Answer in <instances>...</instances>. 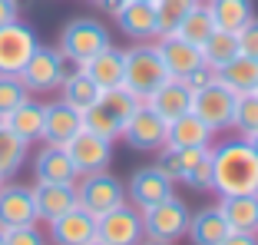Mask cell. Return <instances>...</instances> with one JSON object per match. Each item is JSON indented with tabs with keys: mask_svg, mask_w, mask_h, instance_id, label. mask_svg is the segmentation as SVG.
<instances>
[{
	"mask_svg": "<svg viewBox=\"0 0 258 245\" xmlns=\"http://www.w3.org/2000/svg\"><path fill=\"white\" fill-rule=\"evenodd\" d=\"M212 189L219 196H258V156L245 139H228L212 149Z\"/></svg>",
	"mask_w": 258,
	"mask_h": 245,
	"instance_id": "1",
	"label": "cell"
},
{
	"mask_svg": "<svg viewBox=\"0 0 258 245\" xmlns=\"http://www.w3.org/2000/svg\"><path fill=\"white\" fill-rule=\"evenodd\" d=\"M143 100H136L126 86H116V90H103L99 93V100L93 106L83 109V130L96 133L103 139H119L122 133V122L133 116V109L139 106Z\"/></svg>",
	"mask_w": 258,
	"mask_h": 245,
	"instance_id": "2",
	"label": "cell"
},
{
	"mask_svg": "<svg viewBox=\"0 0 258 245\" xmlns=\"http://www.w3.org/2000/svg\"><path fill=\"white\" fill-rule=\"evenodd\" d=\"M166 80H169V70L156 46L143 43V46H133V50H122V86L136 100L146 103Z\"/></svg>",
	"mask_w": 258,
	"mask_h": 245,
	"instance_id": "3",
	"label": "cell"
},
{
	"mask_svg": "<svg viewBox=\"0 0 258 245\" xmlns=\"http://www.w3.org/2000/svg\"><path fill=\"white\" fill-rule=\"evenodd\" d=\"M106 46H113V40H109V30L103 23L93 20V17H73L60 30V46H56V50H60L70 63L83 67L90 56H96L99 50H106Z\"/></svg>",
	"mask_w": 258,
	"mask_h": 245,
	"instance_id": "4",
	"label": "cell"
},
{
	"mask_svg": "<svg viewBox=\"0 0 258 245\" xmlns=\"http://www.w3.org/2000/svg\"><path fill=\"white\" fill-rule=\"evenodd\" d=\"M122 202H126V186H122L116 176H109L106 169L76 179V206L86 209L93 219L113 212V209L122 206Z\"/></svg>",
	"mask_w": 258,
	"mask_h": 245,
	"instance_id": "5",
	"label": "cell"
},
{
	"mask_svg": "<svg viewBox=\"0 0 258 245\" xmlns=\"http://www.w3.org/2000/svg\"><path fill=\"white\" fill-rule=\"evenodd\" d=\"M17 77L23 80L27 93H56L60 83H63V77H67V56H63L56 46L40 43Z\"/></svg>",
	"mask_w": 258,
	"mask_h": 245,
	"instance_id": "6",
	"label": "cell"
},
{
	"mask_svg": "<svg viewBox=\"0 0 258 245\" xmlns=\"http://www.w3.org/2000/svg\"><path fill=\"white\" fill-rule=\"evenodd\" d=\"M189 206L175 196H166L162 202L143 209V225H146V238H156V242H179L189 229Z\"/></svg>",
	"mask_w": 258,
	"mask_h": 245,
	"instance_id": "7",
	"label": "cell"
},
{
	"mask_svg": "<svg viewBox=\"0 0 258 245\" xmlns=\"http://www.w3.org/2000/svg\"><path fill=\"white\" fill-rule=\"evenodd\" d=\"M166 126L169 122L162 119L149 103H139V106L133 109V116L122 122L119 136L126 139V146H133L136 153H159L162 146H166Z\"/></svg>",
	"mask_w": 258,
	"mask_h": 245,
	"instance_id": "8",
	"label": "cell"
},
{
	"mask_svg": "<svg viewBox=\"0 0 258 245\" xmlns=\"http://www.w3.org/2000/svg\"><path fill=\"white\" fill-rule=\"evenodd\" d=\"M96 238L103 245H139L146 238L143 212L136 206H116L113 212L96 219Z\"/></svg>",
	"mask_w": 258,
	"mask_h": 245,
	"instance_id": "9",
	"label": "cell"
},
{
	"mask_svg": "<svg viewBox=\"0 0 258 245\" xmlns=\"http://www.w3.org/2000/svg\"><path fill=\"white\" fill-rule=\"evenodd\" d=\"M192 113L212 126V130H222V126H232V113H235V93L222 86L219 80L192 90Z\"/></svg>",
	"mask_w": 258,
	"mask_h": 245,
	"instance_id": "10",
	"label": "cell"
},
{
	"mask_svg": "<svg viewBox=\"0 0 258 245\" xmlns=\"http://www.w3.org/2000/svg\"><path fill=\"white\" fill-rule=\"evenodd\" d=\"M37 46L40 40L33 33V27H27L20 20L0 23V73H20Z\"/></svg>",
	"mask_w": 258,
	"mask_h": 245,
	"instance_id": "11",
	"label": "cell"
},
{
	"mask_svg": "<svg viewBox=\"0 0 258 245\" xmlns=\"http://www.w3.org/2000/svg\"><path fill=\"white\" fill-rule=\"evenodd\" d=\"M63 149H67L70 162L76 166L80 176L103 172V169L113 162V143L103 139V136H96V133H90V130H80L67 146H63Z\"/></svg>",
	"mask_w": 258,
	"mask_h": 245,
	"instance_id": "12",
	"label": "cell"
},
{
	"mask_svg": "<svg viewBox=\"0 0 258 245\" xmlns=\"http://www.w3.org/2000/svg\"><path fill=\"white\" fill-rule=\"evenodd\" d=\"M113 17L119 23V30L129 40H146L159 37V27H156V10H152V0H113Z\"/></svg>",
	"mask_w": 258,
	"mask_h": 245,
	"instance_id": "13",
	"label": "cell"
},
{
	"mask_svg": "<svg viewBox=\"0 0 258 245\" xmlns=\"http://www.w3.org/2000/svg\"><path fill=\"white\" fill-rule=\"evenodd\" d=\"M166 196H172V179H169L159 166H143L129 176L126 199H133V206H136L139 212L156 206V202H162Z\"/></svg>",
	"mask_w": 258,
	"mask_h": 245,
	"instance_id": "14",
	"label": "cell"
},
{
	"mask_svg": "<svg viewBox=\"0 0 258 245\" xmlns=\"http://www.w3.org/2000/svg\"><path fill=\"white\" fill-rule=\"evenodd\" d=\"M83 130V113L70 103L56 100V103H43V143L50 146H67L76 133Z\"/></svg>",
	"mask_w": 258,
	"mask_h": 245,
	"instance_id": "15",
	"label": "cell"
},
{
	"mask_svg": "<svg viewBox=\"0 0 258 245\" xmlns=\"http://www.w3.org/2000/svg\"><path fill=\"white\" fill-rule=\"evenodd\" d=\"M30 192L37 206V222L46 225L76 206V182H33Z\"/></svg>",
	"mask_w": 258,
	"mask_h": 245,
	"instance_id": "16",
	"label": "cell"
},
{
	"mask_svg": "<svg viewBox=\"0 0 258 245\" xmlns=\"http://www.w3.org/2000/svg\"><path fill=\"white\" fill-rule=\"evenodd\" d=\"M30 222H37V206H33L30 186L4 179V186H0V229L30 225Z\"/></svg>",
	"mask_w": 258,
	"mask_h": 245,
	"instance_id": "17",
	"label": "cell"
},
{
	"mask_svg": "<svg viewBox=\"0 0 258 245\" xmlns=\"http://www.w3.org/2000/svg\"><path fill=\"white\" fill-rule=\"evenodd\" d=\"M96 238V219L86 209L73 206L60 219L50 222V242L53 245H86Z\"/></svg>",
	"mask_w": 258,
	"mask_h": 245,
	"instance_id": "18",
	"label": "cell"
},
{
	"mask_svg": "<svg viewBox=\"0 0 258 245\" xmlns=\"http://www.w3.org/2000/svg\"><path fill=\"white\" fill-rule=\"evenodd\" d=\"M156 50H159L162 63H166L169 77L185 80L189 73H196V70L202 67V50H199V46H192V43H185V40H179L175 33H166V37H159Z\"/></svg>",
	"mask_w": 258,
	"mask_h": 245,
	"instance_id": "19",
	"label": "cell"
},
{
	"mask_svg": "<svg viewBox=\"0 0 258 245\" xmlns=\"http://www.w3.org/2000/svg\"><path fill=\"white\" fill-rule=\"evenodd\" d=\"M33 179H37V182H76L80 172H76V166L70 162L63 146L43 143L40 153L33 156Z\"/></svg>",
	"mask_w": 258,
	"mask_h": 245,
	"instance_id": "20",
	"label": "cell"
},
{
	"mask_svg": "<svg viewBox=\"0 0 258 245\" xmlns=\"http://www.w3.org/2000/svg\"><path fill=\"white\" fill-rule=\"evenodd\" d=\"M146 103H149V106L169 122V119H175V116H182V113H189V109H192V90H189L185 80L169 77Z\"/></svg>",
	"mask_w": 258,
	"mask_h": 245,
	"instance_id": "21",
	"label": "cell"
},
{
	"mask_svg": "<svg viewBox=\"0 0 258 245\" xmlns=\"http://www.w3.org/2000/svg\"><path fill=\"white\" fill-rule=\"evenodd\" d=\"M212 126H205L202 119H199L196 113H182L175 116V119H169L166 126V146H172V149H189V146H209L212 143Z\"/></svg>",
	"mask_w": 258,
	"mask_h": 245,
	"instance_id": "22",
	"label": "cell"
},
{
	"mask_svg": "<svg viewBox=\"0 0 258 245\" xmlns=\"http://www.w3.org/2000/svg\"><path fill=\"white\" fill-rule=\"evenodd\" d=\"M179 159H182V176H179V182H185L196 192L212 189V149H209V146L179 149Z\"/></svg>",
	"mask_w": 258,
	"mask_h": 245,
	"instance_id": "23",
	"label": "cell"
},
{
	"mask_svg": "<svg viewBox=\"0 0 258 245\" xmlns=\"http://www.w3.org/2000/svg\"><path fill=\"white\" fill-rule=\"evenodd\" d=\"M80 70L99 86V93L103 90H116V86H122V50L106 46V50H99L96 56H90Z\"/></svg>",
	"mask_w": 258,
	"mask_h": 245,
	"instance_id": "24",
	"label": "cell"
},
{
	"mask_svg": "<svg viewBox=\"0 0 258 245\" xmlns=\"http://www.w3.org/2000/svg\"><path fill=\"white\" fill-rule=\"evenodd\" d=\"M215 80H219L222 86H228L235 96L251 93L255 83H258V60L248 56V53H238V56H232L228 63H222V67L215 70Z\"/></svg>",
	"mask_w": 258,
	"mask_h": 245,
	"instance_id": "25",
	"label": "cell"
},
{
	"mask_svg": "<svg viewBox=\"0 0 258 245\" xmlns=\"http://www.w3.org/2000/svg\"><path fill=\"white\" fill-rule=\"evenodd\" d=\"M4 126H7L14 136H20L23 143H37L40 136H43V103L37 100H23L17 109H10L7 116H4Z\"/></svg>",
	"mask_w": 258,
	"mask_h": 245,
	"instance_id": "26",
	"label": "cell"
},
{
	"mask_svg": "<svg viewBox=\"0 0 258 245\" xmlns=\"http://www.w3.org/2000/svg\"><path fill=\"white\" fill-rule=\"evenodd\" d=\"M219 212L232 232H255L258 229V196H219Z\"/></svg>",
	"mask_w": 258,
	"mask_h": 245,
	"instance_id": "27",
	"label": "cell"
},
{
	"mask_svg": "<svg viewBox=\"0 0 258 245\" xmlns=\"http://www.w3.org/2000/svg\"><path fill=\"white\" fill-rule=\"evenodd\" d=\"M228 232L232 229H228L225 215H222L219 206H215V209H202L199 215H189V229H185V235L192 238V245H219Z\"/></svg>",
	"mask_w": 258,
	"mask_h": 245,
	"instance_id": "28",
	"label": "cell"
},
{
	"mask_svg": "<svg viewBox=\"0 0 258 245\" xmlns=\"http://www.w3.org/2000/svg\"><path fill=\"white\" fill-rule=\"evenodd\" d=\"M205 7L212 14L215 27H219V30H228V33H238L248 20H255L251 0H209Z\"/></svg>",
	"mask_w": 258,
	"mask_h": 245,
	"instance_id": "29",
	"label": "cell"
},
{
	"mask_svg": "<svg viewBox=\"0 0 258 245\" xmlns=\"http://www.w3.org/2000/svg\"><path fill=\"white\" fill-rule=\"evenodd\" d=\"M60 100L70 103V106H76L80 113H83L86 106H93V103L99 100V86L93 83V80L86 77L80 67H76L73 73H67V77H63V83H60Z\"/></svg>",
	"mask_w": 258,
	"mask_h": 245,
	"instance_id": "30",
	"label": "cell"
},
{
	"mask_svg": "<svg viewBox=\"0 0 258 245\" xmlns=\"http://www.w3.org/2000/svg\"><path fill=\"white\" fill-rule=\"evenodd\" d=\"M199 50H202V63H205L209 70H219L222 63H228L232 56L242 53V50H238V33L219 30V27L209 33V40H205Z\"/></svg>",
	"mask_w": 258,
	"mask_h": 245,
	"instance_id": "31",
	"label": "cell"
},
{
	"mask_svg": "<svg viewBox=\"0 0 258 245\" xmlns=\"http://www.w3.org/2000/svg\"><path fill=\"white\" fill-rule=\"evenodd\" d=\"M27 153H30V143H23L20 136H14V133L0 122V176L14 179L23 169V162H27Z\"/></svg>",
	"mask_w": 258,
	"mask_h": 245,
	"instance_id": "32",
	"label": "cell"
},
{
	"mask_svg": "<svg viewBox=\"0 0 258 245\" xmlns=\"http://www.w3.org/2000/svg\"><path fill=\"white\" fill-rule=\"evenodd\" d=\"M212 30H215V20H212V14H209V7H205V4H196V7L182 17V23L175 27V37L192 43V46H202Z\"/></svg>",
	"mask_w": 258,
	"mask_h": 245,
	"instance_id": "33",
	"label": "cell"
},
{
	"mask_svg": "<svg viewBox=\"0 0 258 245\" xmlns=\"http://www.w3.org/2000/svg\"><path fill=\"white\" fill-rule=\"evenodd\" d=\"M199 0H152V10H156V27H159V37L175 33V27L182 23V17L196 7Z\"/></svg>",
	"mask_w": 258,
	"mask_h": 245,
	"instance_id": "34",
	"label": "cell"
},
{
	"mask_svg": "<svg viewBox=\"0 0 258 245\" xmlns=\"http://www.w3.org/2000/svg\"><path fill=\"white\" fill-rule=\"evenodd\" d=\"M23 100H30L23 80L17 77V73H0V119H4L10 109H17Z\"/></svg>",
	"mask_w": 258,
	"mask_h": 245,
	"instance_id": "35",
	"label": "cell"
},
{
	"mask_svg": "<svg viewBox=\"0 0 258 245\" xmlns=\"http://www.w3.org/2000/svg\"><path fill=\"white\" fill-rule=\"evenodd\" d=\"M232 126H238V130H242V136L258 130V96H255V93H242V96H235Z\"/></svg>",
	"mask_w": 258,
	"mask_h": 245,
	"instance_id": "36",
	"label": "cell"
},
{
	"mask_svg": "<svg viewBox=\"0 0 258 245\" xmlns=\"http://www.w3.org/2000/svg\"><path fill=\"white\" fill-rule=\"evenodd\" d=\"M4 245H46V238H43V232L37 229V222H30V225L4 229Z\"/></svg>",
	"mask_w": 258,
	"mask_h": 245,
	"instance_id": "37",
	"label": "cell"
},
{
	"mask_svg": "<svg viewBox=\"0 0 258 245\" xmlns=\"http://www.w3.org/2000/svg\"><path fill=\"white\" fill-rule=\"evenodd\" d=\"M238 50L258 60V20H248L242 30H238Z\"/></svg>",
	"mask_w": 258,
	"mask_h": 245,
	"instance_id": "38",
	"label": "cell"
},
{
	"mask_svg": "<svg viewBox=\"0 0 258 245\" xmlns=\"http://www.w3.org/2000/svg\"><path fill=\"white\" fill-rule=\"evenodd\" d=\"M215 80V70H209L202 63V67L196 70V73H189V77H185V83H189V90H199V86H205V83H212Z\"/></svg>",
	"mask_w": 258,
	"mask_h": 245,
	"instance_id": "39",
	"label": "cell"
},
{
	"mask_svg": "<svg viewBox=\"0 0 258 245\" xmlns=\"http://www.w3.org/2000/svg\"><path fill=\"white\" fill-rule=\"evenodd\" d=\"M219 245H258V235L255 232H228Z\"/></svg>",
	"mask_w": 258,
	"mask_h": 245,
	"instance_id": "40",
	"label": "cell"
},
{
	"mask_svg": "<svg viewBox=\"0 0 258 245\" xmlns=\"http://www.w3.org/2000/svg\"><path fill=\"white\" fill-rule=\"evenodd\" d=\"M20 20V4L17 0H0V23Z\"/></svg>",
	"mask_w": 258,
	"mask_h": 245,
	"instance_id": "41",
	"label": "cell"
},
{
	"mask_svg": "<svg viewBox=\"0 0 258 245\" xmlns=\"http://www.w3.org/2000/svg\"><path fill=\"white\" fill-rule=\"evenodd\" d=\"M242 139H245V143L251 146V149H255V156H258V130H255V133H245Z\"/></svg>",
	"mask_w": 258,
	"mask_h": 245,
	"instance_id": "42",
	"label": "cell"
},
{
	"mask_svg": "<svg viewBox=\"0 0 258 245\" xmlns=\"http://www.w3.org/2000/svg\"><path fill=\"white\" fill-rule=\"evenodd\" d=\"M86 4H99V7H113V0H86Z\"/></svg>",
	"mask_w": 258,
	"mask_h": 245,
	"instance_id": "43",
	"label": "cell"
},
{
	"mask_svg": "<svg viewBox=\"0 0 258 245\" xmlns=\"http://www.w3.org/2000/svg\"><path fill=\"white\" fill-rule=\"evenodd\" d=\"M139 245H169V242H156V238H143Z\"/></svg>",
	"mask_w": 258,
	"mask_h": 245,
	"instance_id": "44",
	"label": "cell"
},
{
	"mask_svg": "<svg viewBox=\"0 0 258 245\" xmlns=\"http://www.w3.org/2000/svg\"><path fill=\"white\" fill-rule=\"evenodd\" d=\"M86 245H103V242H99V238H93V242H86Z\"/></svg>",
	"mask_w": 258,
	"mask_h": 245,
	"instance_id": "45",
	"label": "cell"
},
{
	"mask_svg": "<svg viewBox=\"0 0 258 245\" xmlns=\"http://www.w3.org/2000/svg\"><path fill=\"white\" fill-rule=\"evenodd\" d=\"M0 245H4V229H0Z\"/></svg>",
	"mask_w": 258,
	"mask_h": 245,
	"instance_id": "46",
	"label": "cell"
},
{
	"mask_svg": "<svg viewBox=\"0 0 258 245\" xmlns=\"http://www.w3.org/2000/svg\"><path fill=\"white\" fill-rule=\"evenodd\" d=\"M251 93H255V96H258V83H255V90H251Z\"/></svg>",
	"mask_w": 258,
	"mask_h": 245,
	"instance_id": "47",
	"label": "cell"
},
{
	"mask_svg": "<svg viewBox=\"0 0 258 245\" xmlns=\"http://www.w3.org/2000/svg\"><path fill=\"white\" fill-rule=\"evenodd\" d=\"M0 186H4V176H0Z\"/></svg>",
	"mask_w": 258,
	"mask_h": 245,
	"instance_id": "48",
	"label": "cell"
},
{
	"mask_svg": "<svg viewBox=\"0 0 258 245\" xmlns=\"http://www.w3.org/2000/svg\"><path fill=\"white\" fill-rule=\"evenodd\" d=\"M255 232H258V229H255Z\"/></svg>",
	"mask_w": 258,
	"mask_h": 245,
	"instance_id": "49",
	"label": "cell"
}]
</instances>
